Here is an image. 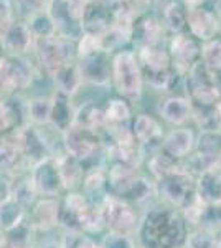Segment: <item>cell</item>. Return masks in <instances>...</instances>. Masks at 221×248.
I'll list each match as a JSON object with an SVG mask.
<instances>
[{"mask_svg": "<svg viewBox=\"0 0 221 248\" xmlns=\"http://www.w3.org/2000/svg\"><path fill=\"white\" fill-rule=\"evenodd\" d=\"M104 114H106V131L112 127H126V124L131 121L132 111L131 106L127 105V99L116 98L107 101L104 108Z\"/></svg>", "mask_w": 221, "mask_h": 248, "instance_id": "obj_31", "label": "cell"}, {"mask_svg": "<svg viewBox=\"0 0 221 248\" xmlns=\"http://www.w3.org/2000/svg\"><path fill=\"white\" fill-rule=\"evenodd\" d=\"M35 227L30 223L28 215L25 220H22L20 223H17L15 227L3 232L2 242L10 245L12 248H31L33 243V233H35Z\"/></svg>", "mask_w": 221, "mask_h": 248, "instance_id": "obj_30", "label": "cell"}, {"mask_svg": "<svg viewBox=\"0 0 221 248\" xmlns=\"http://www.w3.org/2000/svg\"><path fill=\"white\" fill-rule=\"evenodd\" d=\"M35 40L37 38L27 22H15L2 31V48L9 57H25L27 53L33 51Z\"/></svg>", "mask_w": 221, "mask_h": 248, "instance_id": "obj_15", "label": "cell"}, {"mask_svg": "<svg viewBox=\"0 0 221 248\" xmlns=\"http://www.w3.org/2000/svg\"><path fill=\"white\" fill-rule=\"evenodd\" d=\"M187 220L174 207L159 205L146 212L137 230L144 248H183L188 238Z\"/></svg>", "mask_w": 221, "mask_h": 248, "instance_id": "obj_1", "label": "cell"}, {"mask_svg": "<svg viewBox=\"0 0 221 248\" xmlns=\"http://www.w3.org/2000/svg\"><path fill=\"white\" fill-rule=\"evenodd\" d=\"M218 23H220V31H221V7L218 10Z\"/></svg>", "mask_w": 221, "mask_h": 248, "instance_id": "obj_44", "label": "cell"}, {"mask_svg": "<svg viewBox=\"0 0 221 248\" xmlns=\"http://www.w3.org/2000/svg\"><path fill=\"white\" fill-rule=\"evenodd\" d=\"M74 126L101 134L103 131H106V114H104V109L96 105V103H86L81 108H78Z\"/></svg>", "mask_w": 221, "mask_h": 248, "instance_id": "obj_27", "label": "cell"}, {"mask_svg": "<svg viewBox=\"0 0 221 248\" xmlns=\"http://www.w3.org/2000/svg\"><path fill=\"white\" fill-rule=\"evenodd\" d=\"M129 2H131L132 5H134L139 12H142V10H146L147 7H150V3L154 2V0H129Z\"/></svg>", "mask_w": 221, "mask_h": 248, "instance_id": "obj_41", "label": "cell"}, {"mask_svg": "<svg viewBox=\"0 0 221 248\" xmlns=\"http://www.w3.org/2000/svg\"><path fill=\"white\" fill-rule=\"evenodd\" d=\"M51 78H53L56 93H63L66 96H71V98L81 90L84 83L83 73L78 65V60L61 66Z\"/></svg>", "mask_w": 221, "mask_h": 248, "instance_id": "obj_24", "label": "cell"}, {"mask_svg": "<svg viewBox=\"0 0 221 248\" xmlns=\"http://www.w3.org/2000/svg\"><path fill=\"white\" fill-rule=\"evenodd\" d=\"M168 53L172 57V63H174L177 75L182 78L187 77L192 68L202 60V48L198 46L196 40L192 35L187 33L172 37Z\"/></svg>", "mask_w": 221, "mask_h": 248, "instance_id": "obj_11", "label": "cell"}, {"mask_svg": "<svg viewBox=\"0 0 221 248\" xmlns=\"http://www.w3.org/2000/svg\"><path fill=\"white\" fill-rule=\"evenodd\" d=\"M53 114V98L48 96H35L27 99V119L31 126H46L51 124Z\"/></svg>", "mask_w": 221, "mask_h": 248, "instance_id": "obj_29", "label": "cell"}, {"mask_svg": "<svg viewBox=\"0 0 221 248\" xmlns=\"http://www.w3.org/2000/svg\"><path fill=\"white\" fill-rule=\"evenodd\" d=\"M114 14V0H88L84 14V33L101 35L109 30Z\"/></svg>", "mask_w": 221, "mask_h": 248, "instance_id": "obj_16", "label": "cell"}, {"mask_svg": "<svg viewBox=\"0 0 221 248\" xmlns=\"http://www.w3.org/2000/svg\"><path fill=\"white\" fill-rule=\"evenodd\" d=\"M103 248H135L134 240L131 235H120V233H109L103 238Z\"/></svg>", "mask_w": 221, "mask_h": 248, "instance_id": "obj_36", "label": "cell"}, {"mask_svg": "<svg viewBox=\"0 0 221 248\" xmlns=\"http://www.w3.org/2000/svg\"><path fill=\"white\" fill-rule=\"evenodd\" d=\"M144 71L139 58L131 50H119L112 57V83L127 101H137L144 91Z\"/></svg>", "mask_w": 221, "mask_h": 248, "instance_id": "obj_2", "label": "cell"}, {"mask_svg": "<svg viewBox=\"0 0 221 248\" xmlns=\"http://www.w3.org/2000/svg\"><path fill=\"white\" fill-rule=\"evenodd\" d=\"M183 248H221V238L220 235H216V232L200 227L195 232L188 233Z\"/></svg>", "mask_w": 221, "mask_h": 248, "instance_id": "obj_33", "label": "cell"}, {"mask_svg": "<svg viewBox=\"0 0 221 248\" xmlns=\"http://www.w3.org/2000/svg\"><path fill=\"white\" fill-rule=\"evenodd\" d=\"M187 7L175 2V0H170L163 5L160 22H162L167 33H172V37H175V35L183 33V30L187 29Z\"/></svg>", "mask_w": 221, "mask_h": 248, "instance_id": "obj_28", "label": "cell"}, {"mask_svg": "<svg viewBox=\"0 0 221 248\" xmlns=\"http://www.w3.org/2000/svg\"><path fill=\"white\" fill-rule=\"evenodd\" d=\"M132 134L134 138L137 139V142L142 147L152 146L155 142L163 141V127L154 116L146 114V113H140L134 118L132 121ZM162 144V142H160Z\"/></svg>", "mask_w": 221, "mask_h": 248, "instance_id": "obj_21", "label": "cell"}, {"mask_svg": "<svg viewBox=\"0 0 221 248\" xmlns=\"http://www.w3.org/2000/svg\"><path fill=\"white\" fill-rule=\"evenodd\" d=\"M71 248H103L99 242H96L91 235H78Z\"/></svg>", "mask_w": 221, "mask_h": 248, "instance_id": "obj_39", "label": "cell"}, {"mask_svg": "<svg viewBox=\"0 0 221 248\" xmlns=\"http://www.w3.org/2000/svg\"><path fill=\"white\" fill-rule=\"evenodd\" d=\"M18 2L28 12V15H31V14H40V12H46L51 0H18Z\"/></svg>", "mask_w": 221, "mask_h": 248, "instance_id": "obj_38", "label": "cell"}, {"mask_svg": "<svg viewBox=\"0 0 221 248\" xmlns=\"http://www.w3.org/2000/svg\"><path fill=\"white\" fill-rule=\"evenodd\" d=\"M187 29L190 30L192 37L200 40V42H211L220 31L218 15H215L206 7H198V9L188 10Z\"/></svg>", "mask_w": 221, "mask_h": 248, "instance_id": "obj_17", "label": "cell"}, {"mask_svg": "<svg viewBox=\"0 0 221 248\" xmlns=\"http://www.w3.org/2000/svg\"><path fill=\"white\" fill-rule=\"evenodd\" d=\"M157 195L163 201V203L182 210L196 197V182L195 175L190 174L183 166L170 172L165 177L155 181Z\"/></svg>", "mask_w": 221, "mask_h": 248, "instance_id": "obj_5", "label": "cell"}, {"mask_svg": "<svg viewBox=\"0 0 221 248\" xmlns=\"http://www.w3.org/2000/svg\"><path fill=\"white\" fill-rule=\"evenodd\" d=\"M88 0H51L48 14L53 20L58 37L78 42L84 35V14Z\"/></svg>", "mask_w": 221, "mask_h": 248, "instance_id": "obj_4", "label": "cell"}, {"mask_svg": "<svg viewBox=\"0 0 221 248\" xmlns=\"http://www.w3.org/2000/svg\"><path fill=\"white\" fill-rule=\"evenodd\" d=\"M210 2H211V0H210Z\"/></svg>", "mask_w": 221, "mask_h": 248, "instance_id": "obj_46", "label": "cell"}, {"mask_svg": "<svg viewBox=\"0 0 221 248\" xmlns=\"http://www.w3.org/2000/svg\"><path fill=\"white\" fill-rule=\"evenodd\" d=\"M196 139L190 127L180 126L172 129L167 136H163V141L160 144V149L175 161H183L188 159L195 153Z\"/></svg>", "mask_w": 221, "mask_h": 248, "instance_id": "obj_18", "label": "cell"}, {"mask_svg": "<svg viewBox=\"0 0 221 248\" xmlns=\"http://www.w3.org/2000/svg\"><path fill=\"white\" fill-rule=\"evenodd\" d=\"M79 70L86 83L94 86H109L112 81V58L111 51L98 50L78 58Z\"/></svg>", "mask_w": 221, "mask_h": 248, "instance_id": "obj_12", "label": "cell"}, {"mask_svg": "<svg viewBox=\"0 0 221 248\" xmlns=\"http://www.w3.org/2000/svg\"><path fill=\"white\" fill-rule=\"evenodd\" d=\"M137 58L148 86L159 91H168L174 83V77H178L170 53L162 46H146L139 48Z\"/></svg>", "mask_w": 221, "mask_h": 248, "instance_id": "obj_3", "label": "cell"}, {"mask_svg": "<svg viewBox=\"0 0 221 248\" xmlns=\"http://www.w3.org/2000/svg\"><path fill=\"white\" fill-rule=\"evenodd\" d=\"M28 220L37 232H50L61 222V201L56 197H40L31 203Z\"/></svg>", "mask_w": 221, "mask_h": 248, "instance_id": "obj_14", "label": "cell"}, {"mask_svg": "<svg viewBox=\"0 0 221 248\" xmlns=\"http://www.w3.org/2000/svg\"><path fill=\"white\" fill-rule=\"evenodd\" d=\"M27 23H28L31 33L35 35V38L37 40L58 37V31H56V27H55L53 20H51V17H50V14H48V10L40 12V14L28 15Z\"/></svg>", "mask_w": 221, "mask_h": 248, "instance_id": "obj_32", "label": "cell"}, {"mask_svg": "<svg viewBox=\"0 0 221 248\" xmlns=\"http://www.w3.org/2000/svg\"><path fill=\"white\" fill-rule=\"evenodd\" d=\"M53 114H51V124L56 131L66 133L70 127L74 126L76 123V113L78 109L73 106L71 96H66L63 93H55L53 96Z\"/></svg>", "mask_w": 221, "mask_h": 248, "instance_id": "obj_25", "label": "cell"}, {"mask_svg": "<svg viewBox=\"0 0 221 248\" xmlns=\"http://www.w3.org/2000/svg\"><path fill=\"white\" fill-rule=\"evenodd\" d=\"M38 248H65V245H63V240H48Z\"/></svg>", "mask_w": 221, "mask_h": 248, "instance_id": "obj_42", "label": "cell"}, {"mask_svg": "<svg viewBox=\"0 0 221 248\" xmlns=\"http://www.w3.org/2000/svg\"><path fill=\"white\" fill-rule=\"evenodd\" d=\"M0 114H2V134H9L12 131H17L20 127L27 126V103L20 105L18 99L14 96H5L2 99V108H0Z\"/></svg>", "mask_w": 221, "mask_h": 248, "instance_id": "obj_22", "label": "cell"}, {"mask_svg": "<svg viewBox=\"0 0 221 248\" xmlns=\"http://www.w3.org/2000/svg\"><path fill=\"white\" fill-rule=\"evenodd\" d=\"M163 33H165V29H163L162 22H159L150 15H140L139 20L135 22L132 42L137 45V48L162 46Z\"/></svg>", "mask_w": 221, "mask_h": 248, "instance_id": "obj_20", "label": "cell"}, {"mask_svg": "<svg viewBox=\"0 0 221 248\" xmlns=\"http://www.w3.org/2000/svg\"><path fill=\"white\" fill-rule=\"evenodd\" d=\"M196 194L208 205H221V166L211 167L198 175Z\"/></svg>", "mask_w": 221, "mask_h": 248, "instance_id": "obj_23", "label": "cell"}, {"mask_svg": "<svg viewBox=\"0 0 221 248\" xmlns=\"http://www.w3.org/2000/svg\"><path fill=\"white\" fill-rule=\"evenodd\" d=\"M0 7H2V14H0L2 17H0V22H2V31H3L15 23L14 0H0Z\"/></svg>", "mask_w": 221, "mask_h": 248, "instance_id": "obj_37", "label": "cell"}, {"mask_svg": "<svg viewBox=\"0 0 221 248\" xmlns=\"http://www.w3.org/2000/svg\"><path fill=\"white\" fill-rule=\"evenodd\" d=\"M104 220L106 229L112 233L120 235H134L137 233L140 220L137 217L135 207L129 201L118 197L114 194H107L103 199Z\"/></svg>", "mask_w": 221, "mask_h": 248, "instance_id": "obj_7", "label": "cell"}, {"mask_svg": "<svg viewBox=\"0 0 221 248\" xmlns=\"http://www.w3.org/2000/svg\"><path fill=\"white\" fill-rule=\"evenodd\" d=\"M210 0H183V5L187 7V10L198 9V7H205V3H208Z\"/></svg>", "mask_w": 221, "mask_h": 248, "instance_id": "obj_40", "label": "cell"}, {"mask_svg": "<svg viewBox=\"0 0 221 248\" xmlns=\"http://www.w3.org/2000/svg\"><path fill=\"white\" fill-rule=\"evenodd\" d=\"M2 248H12V247H10V245H7V243H3V242H2Z\"/></svg>", "mask_w": 221, "mask_h": 248, "instance_id": "obj_45", "label": "cell"}, {"mask_svg": "<svg viewBox=\"0 0 221 248\" xmlns=\"http://www.w3.org/2000/svg\"><path fill=\"white\" fill-rule=\"evenodd\" d=\"M185 91L193 106L213 108L221 101V96L213 81L211 71L205 66L202 60L185 77Z\"/></svg>", "mask_w": 221, "mask_h": 248, "instance_id": "obj_8", "label": "cell"}, {"mask_svg": "<svg viewBox=\"0 0 221 248\" xmlns=\"http://www.w3.org/2000/svg\"><path fill=\"white\" fill-rule=\"evenodd\" d=\"M56 164H58V170H59V177H61L63 187L66 190H76L79 186H83L84 181V174L86 170L83 169L81 164L78 159H74L70 154H61V155H55Z\"/></svg>", "mask_w": 221, "mask_h": 248, "instance_id": "obj_26", "label": "cell"}, {"mask_svg": "<svg viewBox=\"0 0 221 248\" xmlns=\"http://www.w3.org/2000/svg\"><path fill=\"white\" fill-rule=\"evenodd\" d=\"M63 146L65 153L73 155L79 162H86L99 154L103 146L101 134L92 133V131L83 129L79 126H73L63 133Z\"/></svg>", "mask_w": 221, "mask_h": 248, "instance_id": "obj_10", "label": "cell"}, {"mask_svg": "<svg viewBox=\"0 0 221 248\" xmlns=\"http://www.w3.org/2000/svg\"><path fill=\"white\" fill-rule=\"evenodd\" d=\"M71 43L73 42L61 37L35 40L33 53L35 58H37L35 66H37L38 73L53 77L61 66H65L71 62H76L78 53L74 51Z\"/></svg>", "mask_w": 221, "mask_h": 248, "instance_id": "obj_6", "label": "cell"}, {"mask_svg": "<svg viewBox=\"0 0 221 248\" xmlns=\"http://www.w3.org/2000/svg\"><path fill=\"white\" fill-rule=\"evenodd\" d=\"M106 184H107V169H104L103 166L91 167L84 174L83 189L86 194H89V192H99Z\"/></svg>", "mask_w": 221, "mask_h": 248, "instance_id": "obj_35", "label": "cell"}, {"mask_svg": "<svg viewBox=\"0 0 221 248\" xmlns=\"http://www.w3.org/2000/svg\"><path fill=\"white\" fill-rule=\"evenodd\" d=\"M38 70L35 63L28 62L25 57H9L3 55L0 65V77H2V93L5 96H14L18 91L27 90L33 83Z\"/></svg>", "mask_w": 221, "mask_h": 248, "instance_id": "obj_9", "label": "cell"}, {"mask_svg": "<svg viewBox=\"0 0 221 248\" xmlns=\"http://www.w3.org/2000/svg\"><path fill=\"white\" fill-rule=\"evenodd\" d=\"M159 114L163 121L180 127L193 119V105L188 96H168L160 101Z\"/></svg>", "mask_w": 221, "mask_h": 248, "instance_id": "obj_19", "label": "cell"}, {"mask_svg": "<svg viewBox=\"0 0 221 248\" xmlns=\"http://www.w3.org/2000/svg\"><path fill=\"white\" fill-rule=\"evenodd\" d=\"M215 126L221 131V101L215 106Z\"/></svg>", "mask_w": 221, "mask_h": 248, "instance_id": "obj_43", "label": "cell"}, {"mask_svg": "<svg viewBox=\"0 0 221 248\" xmlns=\"http://www.w3.org/2000/svg\"><path fill=\"white\" fill-rule=\"evenodd\" d=\"M202 62L210 71L221 70V40H211L202 45Z\"/></svg>", "mask_w": 221, "mask_h": 248, "instance_id": "obj_34", "label": "cell"}, {"mask_svg": "<svg viewBox=\"0 0 221 248\" xmlns=\"http://www.w3.org/2000/svg\"><path fill=\"white\" fill-rule=\"evenodd\" d=\"M31 179H33L35 189L38 192V197H56L65 187H63L61 177H59L58 164H56L55 155L38 162L33 169L30 170Z\"/></svg>", "mask_w": 221, "mask_h": 248, "instance_id": "obj_13", "label": "cell"}]
</instances>
